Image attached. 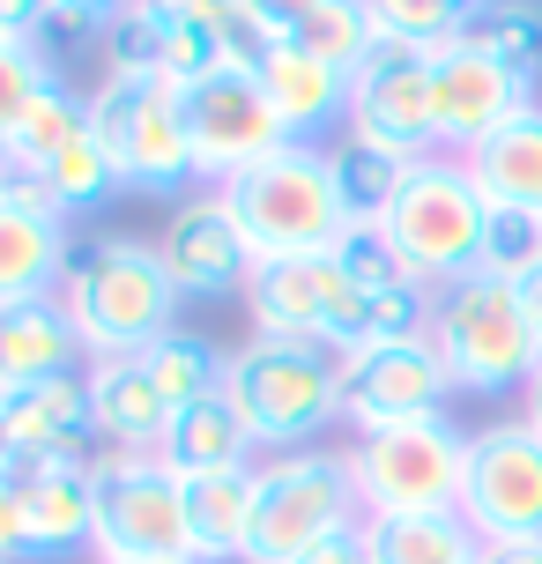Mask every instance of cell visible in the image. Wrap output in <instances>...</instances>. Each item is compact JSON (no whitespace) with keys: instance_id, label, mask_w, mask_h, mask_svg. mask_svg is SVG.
Segmentation results:
<instances>
[{"instance_id":"6da1fadb","label":"cell","mask_w":542,"mask_h":564,"mask_svg":"<svg viewBox=\"0 0 542 564\" xmlns=\"http://www.w3.org/2000/svg\"><path fill=\"white\" fill-rule=\"evenodd\" d=\"M59 305L75 319L83 349H97L105 365L112 357H142L149 341L172 335L178 290L164 275L156 246H134V238H89L67 253V282H59Z\"/></svg>"},{"instance_id":"7a4b0ae2","label":"cell","mask_w":542,"mask_h":564,"mask_svg":"<svg viewBox=\"0 0 542 564\" xmlns=\"http://www.w3.org/2000/svg\"><path fill=\"white\" fill-rule=\"evenodd\" d=\"M230 216L246 230V246L260 260H290V253H335L349 238L343 194H335V164L313 141H290L268 164H253L246 178L224 186Z\"/></svg>"},{"instance_id":"3957f363","label":"cell","mask_w":542,"mask_h":564,"mask_svg":"<svg viewBox=\"0 0 542 564\" xmlns=\"http://www.w3.org/2000/svg\"><path fill=\"white\" fill-rule=\"evenodd\" d=\"M230 401L246 409L260 446L297 453L327 416H343V357L327 341L253 335L230 357Z\"/></svg>"},{"instance_id":"277c9868","label":"cell","mask_w":542,"mask_h":564,"mask_svg":"<svg viewBox=\"0 0 542 564\" xmlns=\"http://www.w3.org/2000/svg\"><path fill=\"white\" fill-rule=\"evenodd\" d=\"M431 341L446 357L454 394H506V387H528L542 365V341L520 312L513 282L498 275L446 282V297L431 305Z\"/></svg>"},{"instance_id":"5b68a950","label":"cell","mask_w":542,"mask_h":564,"mask_svg":"<svg viewBox=\"0 0 542 564\" xmlns=\"http://www.w3.org/2000/svg\"><path fill=\"white\" fill-rule=\"evenodd\" d=\"M357 476L349 453H275L268 468H253V535H246V564H297L327 535L357 528Z\"/></svg>"},{"instance_id":"8992f818","label":"cell","mask_w":542,"mask_h":564,"mask_svg":"<svg viewBox=\"0 0 542 564\" xmlns=\"http://www.w3.org/2000/svg\"><path fill=\"white\" fill-rule=\"evenodd\" d=\"M484 224H490V200L468 178V164H431L424 156L409 171L379 238L394 246V260L416 282H468L484 268Z\"/></svg>"},{"instance_id":"52a82bcc","label":"cell","mask_w":542,"mask_h":564,"mask_svg":"<svg viewBox=\"0 0 542 564\" xmlns=\"http://www.w3.org/2000/svg\"><path fill=\"white\" fill-rule=\"evenodd\" d=\"M349 476H357L365 512H460V498H468V438L446 416L357 431Z\"/></svg>"},{"instance_id":"ba28073f","label":"cell","mask_w":542,"mask_h":564,"mask_svg":"<svg viewBox=\"0 0 542 564\" xmlns=\"http://www.w3.org/2000/svg\"><path fill=\"white\" fill-rule=\"evenodd\" d=\"M97 550L105 564H200L186 528V482L164 453H112L97 468Z\"/></svg>"},{"instance_id":"9c48e42d","label":"cell","mask_w":542,"mask_h":564,"mask_svg":"<svg viewBox=\"0 0 542 564\" xmlns=\"http://www.w3.org/2000/svg\"><path fill=\"white\" fill-rule=\"evenodd\" d=\"M89 127L105 134V149L119 156L127 186L164 194L178 178H194V141H186V105L172 83L156 75H105L89 97Z\"/></svg>"},{"instance_id":"30bf717a","label":"cell","mask_w":542,"mask_h":564,"mask_svg":"<svg viewBox=\"0 0 542 564\" xmlns=\"http://www.w3.org/2000/svg\"><path fill=\"white\" fill-rule=\"evenodd\" d=\"M178 105H186L194 171H200V178H216V186L246 178V171L268 164L275 149H290V127L275 119L260 75H246V67H224V75H208V83L178 89Z\"/></svg>"},{"instance_id":"8fae6325","label":"cell","mask_w":542,"mask_h":564,"mask_svg":"<svg viewBox=\"0 0 542 564\" xmlns=\"http://www.w3.org/2000/svg\"><path fill=\"white\" fill-rule=\"evenodd\" d=\"M460 520L484 550L542 542V431L535 423H490L468 438V498Z\"/></svg>"},{"instance_id":"7c38bea8","label":"cell","mask_w":542,"mask_h":564,"mask_svg":"<svg viewBox=\"0 0 542 564\" xmlns=\"http://www.w3.org/2000/svg\"><path fill=\"white\" fill-rule=\"evenodd\" d=\"M246 305H253L260 335H297V341H327L335 357L357 349V319L365 297L343 282L335 253H290V260H260L246 282Z\"/></svg>"},{"instance_id":"4fadbf2b","label":"cell","mask_w":542,"mask_h":564,"mask_svg":"<svg viewBox=\"0 0 542 564\" xmlns=\"http://www.w3.org/2000/svg\"><path fill=\"white\" fill-rule=\"evenodd\" d=\"M446 357L431 335L409 341H365L343 357V416L357 431H394V423H431L446 416Z\"/></svg>"},{"instance_id":"5bb4252c","label":"cell","mask_w":542,"mask_h":564,"mask_svg":"<svg viewBox=\"0 0 542 564\" xmlns=\"http://www.w3.org/2000/svg\"><path fill=\"white\" fill-rule=\"evenodd\" d=\"M431 59H438V53H424V45H409V37H387V30H379V45H371V53L357 59V75H349V127L424 164V149L438 141V112H431Z\"/></svg>"},{"instance_id":"9a60e30c","label":"cell","mask_w":542,"mask_h":564,"mask_svg":"<svg viewBox=\"0 0 542 564\" xmlns=\"http://www.w3.org/2000/svg\"><path fill=\"white\" fill-rule=\"evenodd\" d=\"M156 260L172 275L178 297H224V290H246L260 268V253L246 246V230L230 216L224 194H194L172 208V224L156 238Z\"/></svg>"},{"instance_id":"2e32d148","label":"cell","mask_w":542,"mask_h":564,"mask_svg":"<svg viewBox=\"0 0 542 564\" xmlns=\"http://www.w3.org/2000/svg\"><path fill=\"white\" fill-rule=\"evenodd\" d=\"M520 105H535L528 97V75L513 67H498L490 53L476 45H446V53L431 59V112H438V141H460V149H476L484 134H498Z\"/></svg>"},{"instance_id":"e0dca14e","label":"cell","mask_w":542,"mask_h":564,"mask_svg":"<svg viewBox=\"0 0 542 564\" xmlns=\"http://www.w3.org/2000/svg\"><path fill=\"white\" fill-rule=\"evenodd\" d=\"M89 416L112 453H164V438H172V401L156 394L142 357H112L89 371Z\"/></svg>"},{"instance_id":"ac0fdd59","label":"cell","mask_w":542,"mask_h":564,"mask_svg":"<svg viewBox=\"0 0 542 564\" xmlns=\"http://www.w3.org/2000/svg\"><path fill=\"white\" fill-rule=\"evenodd\" d=\"M97 416H89V379L67 371V379H37V387H0V446L15 453H53L67 438H89Z\"/></svg>"},{"instance_id":"d6986e66","label":"cell","mask_w":542,"mask_h":564,"mask_svg":"<svg viewBox=\"0 0 542 564\" xmlns=\"http://www.w3.org/2000/svg\"><path fill=\"white\" fill-rule=\"evenodd\" d=\"M75 319L59 297H30V305H0V387H37V379H67L75 371Z\"/></svg>"},{"instance_id":"ffe728a7","label":"cell","mask_w":542,"mask_h":564,"mask_svg":"<svg viewBox=\"0 0 542 564\" xmlns=\"http://www.w3.org/2000/svg\"><path fill=\"white\" fill-rule=\"evenodd\" d=\"M253 75H260V89H268L275 119L290 127V141L349 112V75H343V67H327V59H313L305 45H290V37H275V53L260 59Z\"/></svg>"},{"instance_id":"44dd1931","label":"cell","mask_w":542,"mask_h":564,"mask_svg":"<svg viewBox=\"0 0 542 564\" xmlns=\"http://www.w3.org/2000/svg\"><path fill=\"white\" fill-rule=\"evenodd\" d=\"M468 178L490 208H542V105H520L498 134L468 149Z\"/></svg>"},{"instance_id":"7402d4cb","label":"cell","mask_w":542,"mask_h":564,"mask_svg":"<svg viewBox=\"0 0 542 564\" xmlns=\"http://www.w3.org/2000/svg\"><path fill=\"white\" fill-rule=\"evenodd\" d=\"M253 423H246V409L224 394L194 401V409H178L172 416V438H164V468L172 476H224V468H246V453H253Z\"/></svg>"},{"instance_id":"603a6c76","label":"cell","mask_w":542,"mask_h":564,"mask_svg":"<svg viewBox=\"0 0 542 564\" xmlns=\"http://www.w3.org/2000/svg\"><path fill=\"white\" fill-rule=\"evenodd\" d=\"M327 164H335V194H343L349 230H387L416 156H401V149H387V141H371V134H343L327 149Z\"/></svg>"},{"instance_id":"cb8c5ba5","label":"cell","mask_w":542,"mask_h":564,"mask_svg":"<svg viewBox=\"0 0 542 564\" xmlns=\"http://www.w3.org/2000/svg\"><path fill=\"white\" fill-rule=\"evenodd\" d=\"M67 238L53 216H30L0 194V305H30L53 297V282H67Z\"/></svg>"},{"instance_id":"d4e9b609","label":"cell","mask_w":542,"mask_h":564,"mask_svg":"<svg viewBox=\"0 0 542 564\" xmlns=\"http://www.w3.org/2000/svg\"><path fill=\"white\" fill-rule=\"evenodd\" d=\"M365 557L371 564H468L484 557L476 528L460 512H365Z\"/></svg>"},{"instance_id":"484cf974","label":"cell","mask_w":542,"mask_h":564,"mask_svg":"<svg viewBox=\"0 0 542 564\" xmlns=\"http://www.w3.org/2000/svg\"><path fill=\"white\" fill-rule=\"evenodd\" d=\"M186 482V528H194V557H246L253 535V468H224V476H178Z\"/></svg>"},{"instance_id":"4316f807","label":"cell","mask_w":542,"mask_h":564,"mask_svg":"<svg viewBox=\"0 0 542 564\" xmlns=\"http://www.w3.org/2000/svg\"><path fill=\"white\" fill-rule=\"evenodd\" d=\"M142 371L156 379V394L172 401V416H178V409H194V401H208V394H224V387H230L224 349H216L208 335H194V327H172L164 341H149V349H142Z\"/></svg>"},{"instance_id":"83f0119b","label":"cell","mask_w":542,"mask_h":564,"mask_svg":"<svg viewBox=\"0 0 542 564\" xmlns=\"http://www.w3.org/2000/svg\"><path fill=\"white\" fill-rule=\"evenodd\" d=\"M460 45H476V53H490L498 67H513V75L535 83V67H542V8L535 0H484V8L468 15V30H460Z\"/></svg>"},{"instance_id":"f1b7e54d","label":"cell","mask_w":542,"mask_h":564,"mask_svg":"<svg viewBox=\"0 0 542 564\" xmlns=\"http://www.w3.org/2000/svg\"><path fill=\"white\" fill-rule=\"evenodd\" d=\"M75 134H89V105L53 75V83L37 89V105L23 112V127H15V171H30V178H37V171L53 164Z\"/></svg>"},{"instance_id":"f546056e","label":"cell","mask_w":542,"mask_h":564,"mask_svg":"<svg viewBox=\"0 0 542 564\" xmlns=\"http://www.w3.org/2000/svg\"><path fill=\"white\" fill-rule=\"evenodd\" d=\"M37 178H45V194L59 200V216H67V208H97L112 186H127V178H119V156L105 149V134H97V127L67 141V149H59Z\"/></svg>"},{"instance_id":"4dcf8cb0","label":"cell","mask_w":542,"mask_h":564,"mask_svg":"<svg viewBox=\"0 0 542 564\" xmlns=\"http://www.w3.org/2000/svg\"><path fill=\"white\" fill-rule=\"evenodd\" d=\"M290 45H305L313 59H327V67H343V75H357V59L379 45V15H371V0H319L313 23L297 30Z\"/></svg>"},{"instance_id":"1f68e13d","label":"cell","mask_w":542,"mask_h":564,"mask_svg":"<svg viewBox=\"0 0 542 564\" xmlns=\"http://www.w3.org/2000/svg\"><path fill=\"white\" fill-rule=\"evenodd\" d=\"M371 15L387 37H409V45H424V53H446L460 30H468V0H371Z\"/></svg>"},{"instance_id":"d6a6232c","label":"cell","mask_w":542,"mask_h":564,"mask_svg":"<svg viewBox=\"0 0 542 564\" xmlns=\"http://www.w3.org/2000/svg\"><path fill=\"white\" fill-rule=\"evenodd\" d=\"M528 268H542V208H490V224H484V268H476V275L520 282Z\"/></svg>"},{"instance_id":"836d02e7","label":"cell","mask_w":542,"mask_h":564,"mask_svg":"<svg viewBox=\"0 0 542 564\" xmlns=\"http://www.w3.org/2000/svg\"><path fill=\"white\" fill-rule=\"evenodd\" d=\"M164 45H172V30L134 0L105 23V75H156L164 83Z\"/></svg>"},{"instance_id":"e575fe53","label":"cell","mask_w":542,"mask_h":564,"mask_svg":"<svg viewBox=\"0 0 542 564\" xmlns=\"http://www.w3.org/2000/svg\"><path fill=\"white\" fill-rule=\"evenodd\" d=\"M335 268H343V282L357 290V297H387V290H401V282H416L379 230H349L343 246H335Z\"/></svg>"},{"instance_id":"d590c367","label":"cell","mask_w":542,"mask_h":564,"mask_svg":"<svg viewBox=\"0 0 542 564\" xmlns=\"http://www.w3.org/2000/svg\"><path fill=\"white\" fill-rule=\"evenodd\" d=\"M45 83H53V67H45L37 45H8V53H0V134L23 127V112L37 105V89H45Z\"/></svg>"},{"instance_id":"8d00e7d4","label":"cell","mask_w":542,"mask_h":564,"mask_svg":"<svg viewBox=\"0 0 542 564\" xmlns=\"http://www.w3.org/2000/svg\"><path fill=\"white\" fill-rule=\"evenodd\" d=\"M142 8H149L164 30H216V37H224V30L246 15V0H142Z\"/></svg>"},{"instance_id":"74e56055","label":"cell","mask_w":542,"mask_h":564,"mask_svg":"<svg viewBox=\"0 0 542 564\" xmlns=\"http://www.w3.org/2000/svg\"><path fill=\"white\" fill-rule=\"evenodd\" d=\"M8 557H30V512H23V490L0 476V564Z\"/></svg>"},{"instance_id":"f35d334b","label":"cell","mask_w":542,"mask_h":564,"mask_svg":"<svg viewBox=\"0 0 542 564\" xmlns=\"http://www.w3.org/2000/svg\"><path fill=\"white\" fill-rule=\"evenodd\" d=\"M313 8L319 0H246V15H253L268 37H297V30L313 23Z\"/></svg>"},{"instance_id":"ab89813d","label":"cell","mask_w":542,"mask_h":564,"mask_svg":"<svg viewBox=\"0 0 542 564\" xmlns=\"http://www.w3.org/2000/svg\"><path fill=\"white\" fill-rule=\"evenodd\" d=\"M45 15H53V0H0V37L8 45H37L45 37Z\"/></svg>"},{"instance_id":"60d3db41","label":"cell","mask_w":542,"mask_h":564,"mask_svg":"<svg viewBox=\"0 0 542 564\" xmlns=\"http://www.w3.org/2000/svg\"><path fill=\"white\" fill-rule=\"evenodd\" d=\"M297 564H371L365 557V520H357V528H343V535H327L319 550H305Z\"/></svg>"},{"instance_id":"b9f144b4","label":"cell","mask_w":542,"mask_h":564,"mask_svg":"<svg viewBox=\"0 0 542 564\" xmlns=\"http://www.w3.org/2000/svg\"><path fill=\"white\" fill-rule=\"evenodd\" d=\"M513 297H520V312H528V327H535V341H542V268H528V275L513 282Z\"/></svg>"},{"instance_id":"7bdbcfd3","label":"cell","mask_w":542,"mask_h":564,"mask_svg":"<svg viewBox=\"0 0 542 564\" xmlns=\"http://www.w3.org/2000/svg\"><path fill=\"white\" fill-rule=\"evenodd\" d=\"M484 564H542V542H498L484 550Z\"/></svg>"},{"instance_id":"ee69618b","label":"cell","mask_w":542,"mask_h":564,"mask_svg":"<svg viewBox=\"0 0 542 564\" xmlns=\"http://www.w3.org/2000/svg\"><path fill=\"white\" fill-rule=\"evenodd\" d=\"M53 8H75V15H89V23H112L119 8H134V0H53Z\"/></svg>"},{"instance_id":"f6af8a7d","label":"cell","mask_w":542,"mask_h":564,"mask_svg":"<svg viewBox=\"0 0 542 564\" xmlns=\"http://www.w3.org/2000/svg\"><path fill=\"white\" fill-rule=\"evenodd\" d=\"M528 423L542 431V365H535V379H528Z\"/></svg>"},{"instance_id":"bcb514c9","label":"cell","mask_w":542,"mask_h":564,"mask_svg":"<svg viewBox=\"0 0 542 564\" xmlns=\"http://www.w3.org/2000/svg\"><path fill=\"white\" fill-rule=\"evenodd\" d=\"M15 178V134H0V186Z\"/></svg>"},{"instance_id":"7dc6e473","label":"cell","mask_w":542,"mask_h":564,"mask_svg":"<svg viewBox=\"0 0 542 564\" xmlns=\"http://www.w3.org/2000/svg\"><path fill=\"white\" fill-rule=\"evenodd\" d=\"M0 53H8V37H0Z\"/></svg>"},{"instance_id":"c3c4849f","label":"cell","mask_w":542,"mask_h":564,"mask_svg":"<svg viewBox=\"0 0 542 564\" xmlns=\"http://www.w3.org/2000/svg\"><path fill=\"white\" fill-rule=\"evenodd\" d=\"M468 564H484V557H468Z\"/></svg>"}]
</instances>
